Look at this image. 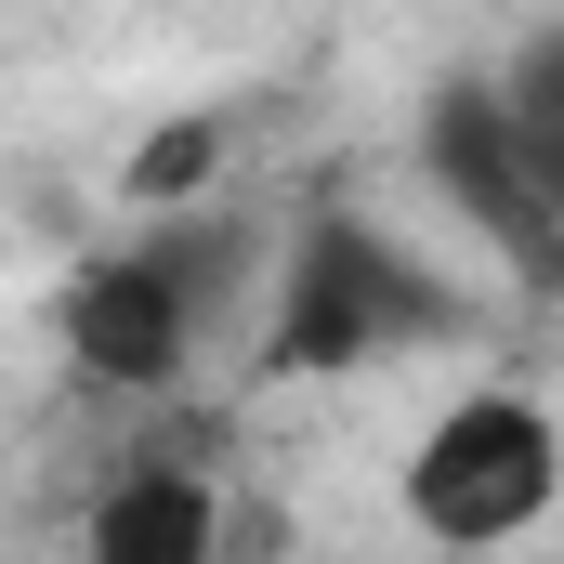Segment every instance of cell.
Wrapping results in <instances>:
<instances>
[{
    "label": "cell",
    "mask_w": 564,
    "mask_h": 564,
    "mask_svg": "<svg viewBox=\"0 0 564 564\" xmlns=\"http://www.w3.org/2000/svg\"><path fill=\"white\" fill-rule=\"evenodd\" d=\"M237 289H250V224H144L132 250H93L66 276L53 341L93 394H171Z\"/></svg>",
    "instance_id": "1"
},
{
    "label": "cell",
    "mask_w": 564,
    "mask_h": 564,
    "mask_svg": "<svg viewBox=\"0 0 564 564\" xmlns=\"http://www.w3.org/2000/svg\"><path fill=\"white\" fill-rule=\"evenodd\" d=\"M421 171L459 197V224L525 289H552L564 276V66H552V40L512 79L433 93L421 106Z\"/></svg>",
    "instance_id": "2"
},
{
    "label": "cell",
    "mask_w": 564,
    "mask_h": 564,
    "mask_svg": "<svg viewBox=\"0 0 564 564\" xmlns=\"http://www.w3.org/2000/svg\"><path fill=\"white\" fill-rule=\"evenodd\" d=\"M552 486H564V433H552V408L525 381H486V394L433 408L421 446H408V473H394V499H408V525H421L433 552L525 539L552 512Z\"/></svg>",
    "instance_id": "3"
},
{
    "label": "cell",
    "mask_w": 564,
    "mask_h": 564,
    "mask_svg": "<svg viewBox=\"0 0 564 564\" xmlns=\"http://www.w3.org/2000/svg\"><path fill=\"white\" fill-rule=\"evenodd\" d=\"M446 328H459L446 276H421L381 224L315 210L302 250H289V276H276L263 368H368V355H408V341H446Z\"/></svg>",
    "instance_id": "4"
},
{
    "label": "cell",
    "mask_w": 564,
    "mask_h": 564,
    "mask_svg": "<svg viewBox=\"0 0 564 564\" xmlns=\"http://www.w3.org/2000/svg\"><path fill=\"white\" fill-rule=\"evenodd\" d=\"M79 564H224V499H210V473H184V459H132V473L93 499Z\"/></svg>",
    "instance_id": "5"
}]
</instances>
